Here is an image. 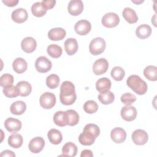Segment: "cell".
Listing matches in <instances>:
<instances>
[{"label":"cell","instance_id":"cell-1","mask_svg":"<svg viewBox=\"0 0 157 157\" xmlns=\"http://www.w3.org/2000/svg\"><path fill=\"white\" fill-rule=\"evenodd\" d=\"M76 98L74 85L69 81L63 82L60 86L59 99L61 102L66 105H72L75 101Z\"/></svg>","mask_w":157,"mask_h":157},{"label":"cell","instance_id":"cell-2","mask_svg":"<svg viewBox=\"0 0 157 157\" xmlns=\"http://www.w3.org/2000/svg\"><path fill=\"white\" fill-rule=\"evenodd\" d=\"M100 134L99 128L95 124L89 123L85 126L83 132L78 137L79 142L83 145H91Z\"/></svg>","mask_w":157,"mask_h":157},{"label":"cell","instance_id":"cell-3","mask_svg":"<svg viewBox=\"0 0 157 157\" xmlns=\"http://www.w3.org/2000/svg\"><path fill=\"white\" fill-rule=\"evenodd\" d=\"M126 83L133 91L139 95L144 94L147 91V84L139 75H130L126 80Z\"/></svg>","mask_w":157,"mask_h":157},{"label":"cell","instance_id":"cell-4","mask_svg":"<svg viewBox=\"0 0 157 157\" xmlns=\"http://www.w3.org/2000/svg\"><path fill=\"white\" fill-rule=\"evenodd\" d=\"M106 47V42L102 37H96L90 43L89 50L93 55H98L102 53Z\"/></svg>","mask_w":157,"mask_h":157},{"label":"cell","instance_id":"cell-5","mask_svg":"<svg viewBox=\"0 0 157 157\" xmlns=\"http://www.w3.org/2000/svg\"><path fill=\"white\" fill-rule=\"evenodd\" d=\"M56 103L55 95L50 92H45L40 97V105L45 109H52Z\"/></svg>","mask_w":157,"mask_h":157},{"label":"cell","instance_id":"cell-6","mask_svg":"<svg viewBox=\"0 0 157 157\" xmlns=\"http://www.w3.org/2000/svg\"><path fill=\"white\" fill-rule=\"evenodd\" d=\"M120 22L118 15L113 12L105 13L102 18L101 23L106 28H113L117 26Z\"/></svg>","mask_w":157,"mask_h":157},{"label":"cell","instance_id":"cell-7","mask_svg":"<svg viewBox=\"0 0 157 157\" xmlns=\"http://www.w3.org/2000/svg\"><path fill=\"white\" fill-rule=\"evenodd\" d=\"M52 64L50 60L44 56L38 57L35 62L36 70L40 73H45L52 68Z\"/></svg>","mask_w":157,"mask_h":157},{"label":"cell","instance_id":"cell-8","mask_svg":"<svg viewBox=\"0 0 157 157\" xmlns=\"http://www.w3.org/2000/svg\"><path fill=\"white\" fill-rule=\"evenodd\" d=\"M132 140L133 142L137 145L145 144L148 139L147 132L143 129H136L132 134Z\"/></svg>","mask_w":157,"mask_h":157},{"label":"cell","instance_id":"cell-9","mask_svg":"<svg viewBox=\"0 0 157 157\" xmlns=\"http://www.w3.org/2000/svg\"><path fill=\"white\" fill-rule=\"evenodd\" d=\"M75 31L77 34L81 36L86 35L91 29L90 22L86 20H80L78 21L74 26Z\"/></svg>","mask_w":157,"mask_h":157},{"label":"cell","instance_id":"cell-10","mask_svg":"<svg viewBox=\"0 0 157 157\" xmlns=\"http://www.w3.org/2000/svg\"><path fill=\"white\" fill-rule=\"evenodd\" d=\"M109 67V63L106 59L101 58L97 59L93 66V71L97 75L105 73Z\"/></svg>","mask_w":157,"mask_h":157},{"label":"cell","instance_id":"cell-11","mask_svg":"<svg viewBox=\"0 0 157 157\" xmlns=\"http://www.w3.org/2000/svg\"><path fill=\"white\" fill-rule=\"evenodd\" d=\"M44 146V139L41 137H36L30 140L28 148L31 152L33 153H38L43 150Z\"/></svg>","mask_w":157,"mask_h":157},{"label":"cell","instance_id":"cell-12","mask_svg":"<svg viewBox=\"0 0 157 157\" xmlns=\"http://www.w3.org/2000/svg\"><path fill=\"white\" fill-rule=\"evenodd\" d=\"M120 114L123 120L127 121H131L136 118L137 110L134 106L126 105L121 109Z\"/></svg>","mask_w":157,"mask_h":157},{"label":"cell","instance_id":"cell-13","mask_svg":"<svg viewBox=\"0 0 157 157\" xmlns=\"http://www.w3.org/2000/svg\"><path fill=\"white\" fill-rule=\"evenodd\" d=\"M67 10L71 15H78L83 10V3L81 0H71L69 2Z\"/></svg>","mask_w":157,"mask_h":157},{"label":"cell","instance_id":"cell-14","mask_svg":"<svg viewBox=\"0 0 157 157\" xmlns=\"http://www.w3.org/2000/svg\"><path fill=\"white\" fill-rule=\"evenodd\" d=\"M110 137L114 142L117 144H121L126 140V132L124 129L117 127L111 131Z\"/></svg>","mask_w":157,"mask_h":157},{"label":"cell","instance_id":"cell-15","mask_svg":"<svg viewBox=\"0 0 157 157\" xmlns=\"http://www.w3.org/2000/svg\"><path fill=\"white\" fill-rule=\"evenodd\" d=\"M4 126L9 132H16L21 129V123L17 118L10 117L5 120Z\"/></svg>","mask_w":157,"mask_h":157},{"label":"cell","instance_id":"cell-16","mask_svg":"<svg viewBox=\"0 0 157 157\" xmlns=\"http://www.w3.org/2000/svg\"><path fill=\"white\" fill-rule=\"evenodd\" d=\"M21 49L26 53H30L33 52L37 47L36 40L32 37L24 38L21 42Z\"/></svg>","mask_w":157,"mask_h":157},{"label":"cell","instance_id":"cell-17","mask_svg":"<svg viewBox=\"0 0 157 157\" xmlns=\"http://www.w3.org/2000/svg\"><path fill=\"white\" fill-rule=\"evenodd\" d=\"M28 17L27 11L23 8H18L14 10L11 15L12 20L17 23L25 22Z\"/></svg>","mask_w":157,"mask_h":157},{"label":"cell","instance_id":"cell-18","mask_svg":"<svg viewBox=\"0 0 157 157\" xmlns=\"http://www.w3.org/2000/svg\"><path fill=\"white\" fill-rule=\"evenodd\" d=\"M66 35V31L62 28H52L48 33V37L51 40H62L65 37Z\"/></svg>","mask_w":157,"mask_h":157},{"label":"cell","instance_id":"cell-19","mask_svg":"<svg viewBox=\"0 0 157 157\" xmlns=\"http://www.w3.org/2000/svg\"><path fill=\"white\" fill-rule=\"evenodd\" d=\"M67 125L73 126L78 124L79 121V115L74 110H67L65 111Z\"/></svg>","mask_w":157,"mask_h":157},{"label":"cell","instance_id":"cell-20","mask_svg":"<svg viewBox=\"0 0 157 157\" xmlns=\"http://www.w3.org/2000/svg\"><path fill=\"white\" fill-rule=\"evenodd\" d=\"M64 49L68 55L75 54L78 50V43L75 39L69 38L64 42Z\"/></svg>","mask_w":157,"mask_h":157},{"label":"cell","instance_id":"cell-21","mask_svg":"<svg viewBox=\"0 0 157 157\" xmlns=\"http://www.w3.org/2000/svg\"><path fill=\"white\" fill-rule=\"evenodd\" d=\"M62 153L63 154L61 156L71 157L75 156L77 153V147L73 142H67L62 148Z\"/></svg>","mask_w":157,"mask_h":157},{"label":"cell","instance_id":"cell-22","mask_svg":"<svg viewBox=\"0 0 157 157\" xmlns=\"http://www.w3.org/2000/svg\"><path fill=\"white\" fill-rule=\"evenodd\" d=\"M12 67L15 72L18 74H21L26 71L28 67V64L26 60L22 58H17L13 61Z\"/></svg>","mask_w":157,"mask_h":157},{"label":"cell","instance_id":"cell-23","mask_svg":"<svg viewBox=\"0 0 157 157\" xmlns=\"http://www.w3.org/2000/svg\"><path fill=\"white\" fill-rule=\"evenodd\" d=\"M26 109V105L22 101H17L13 102L10 107V112L13 115H20L23 114Z\"/></svg>","mask_w":157,"mask_h":157},{"label":"cell","instance_id":"cell-24","mask_svg":"<svg viewBox=\"0 0 157 157\" xmlns=\"http://www.w3.org/2000/svg\"><path fill=\"white\" fill-rule=\"evenodd\" d=\"M124 20L130 24L135 23L138 20V17L134 10L130 7H125L122 12Z\"/></svg>","mask_w":157,"mask_h":157},{"label":"cell","instance_id":"cell-25","mask_svg":"<svg viewBox=\"0 0 157 157\" xmlns=\"http://www.w3.org/2000/svg\"><path fill=\"white\" fill-rule=\"evenodd\" d=\"M151 34V27L147 25L143 24L138 26L136 30V36L141 39H145L148 37Z\"/></svg>","mask_w":157,"mask_h":157},{"label":"cell","instance_id":"cell-26","mask_svg":"<svg viewBox=\"0 0 157 157\" xmlns=\"http://www.w3.org/2000/svg\"><path fill=\"white\" fill-rule=\"evenodd\" d=\"M112 85L111 81L107 77L98 79L96 83V88L99 93L105 92L110 89Z\"/></svg>","mask_w":157,"mask_h":157},{"label":"cell","instance_id":"cell-27","mask_svg":"<svg viewBox=\"0 0 157 157\" xmlns=\"http://www.w3.org/2000/svg\"><path fill=\"white\" fill-rule=\"evenodd\" d=\"M49 141L54 145L60 144L63 140V136L61 132L56 129H51L47 134Z\"/></svg>","mask_w":157,"mask_h":157},{"label":"cell","instance_id":"cell-28","mask_svg":"<svg viewBox=\"0 0 157 157\" xmlns=\"http://www.w3.org/2000/svg\"><path fill=\"white\" fill-rule=\"evenodd\" d=\"M16 86L18 90L19 95L22 97L28 96L32 91V86L31 84L26 81H21L18 82Z\"/></svg>","mask_w":157,"mask_h":157},{"label":"cell","instance_id":"cell-29","mask_svg":"<svg viewBox=\"0 0 157 157\" xmlns=\"http://www.w3.org/2000/svg\"><path fill=\"white\" fill-rule=\"evenodd\" d=\"M23 139L20 134L13 133L8 138V144L10 147L13 148H18L23 144Z\"/></svg>","mask_w":157,"mask_h":157},{"label":"cell","instance_id":"cell-30","mask_svg":"<svg viewBox=\"0 0 157 157\" xmlns=\"http://www.w3.org/2000/svg\"><path fill=\"white\" fill-rule=\"evenodd\" d=\"M98 99L102 104L107 105L113 102L115 96L112 91L108 90L105 92L100 93V94L98 95Z\"/></svg>","mask_w":157,"mask_h":157},{"label":"cell","instance_id":"cell-31","mask_svg":"<svg viewBox=\"0 0 157 157\" xmlns=\"http://www.w3.org/2000/svg\"><path fill=\"white\" fill-rule=\"evenodd\" d=\"M47 9L42 6L41 2H34L31 6V12L33 14L37 17H41L45 15Z\"/></svg>","mask_w":157,"mask_h":157},{"label":"cell","instance_id":"cell-32","mask_svg":"<svg viewBox=\"0 0 157 157\" xmlns=\"http://www.w3.org/2000/svg\"><path fill=\"white\" fill-rule=\"evenodd\" d=\"M145 77L150 81L157 80V67L155 66H148L144 70Z\"/></svg>","mask_w":157,"mask_h":157},{"label":"cell","instance_id":"cell-33","mask_svg":"<svg viewBox=\"0 0 157 157\" xmlns=\"http://www.w3.org/2000/svg\"><path fill=\"white\" fill-rule=\"evenodd\" d=\"M47 51L48 54L52 58H58L61 55L63 50L61 47L56 44H50L47 47Z\"/></svg>","mask_w":157,"mask_h":157},{"label":"cell","instance_id":"cell-34","mask_svg":"<svg viewBox=\"0 0 157 157\" xmlns=\"http://www.w3.org/2000/svg\"><path fill=\"white\" fill-rule=\"evenodd\" d=\"M53 121L54 123L59 126L64 127L67 125L65 112L63 111H57L53 115Z\"/></svg>","mask_w":157,"mask_h":157},{"label":"cell","instance_id":"cell-35","mask_svg":"<svg viewBox=\"0 0 157 157\" xmlns=\"http://www.w3.org/2000/svg\"><path fill=\"white\" fill-rule=\"evenodd\" d=\"M59 76L56 74H52L49 75L46 78V85L50 89L57 88L59 83Z\"/></svg>","mask_w":157,"mask_h":157},{"label":"cell","instance_id":"cell-36","mask_svg":"<svg viewBox=\"0 0 157 157\" xmlns=\"http://www.w3.org/2000/svg\"><path fill=\"white\" fill-rule=\"evenodd\" d=\"M110 75L115 80L121 81L123 79L125 75V72L122 67L120 66H115L112 69Z\"/></svg>","mask_w":157,"mask_h":157},{"label":"cell","instance_id":"cell-37","mask_svg":"<svg viewBox=\"0 0 157 157\" xmlns=\"http://www.w3.org/2000/svg\"><path fill=\"white\" fill-rule=\"evenodd\" d=\"M83 109L86 113L92 114L97 112L98 109V105L94 101L88 100L84 104Z\"/></svg>","mask_w":157,"mask_h":157},{"label":"cell","instance_id":"cell-38","mask_svg":"<svg viewBox=\"0 0 157 157\" xmlns=\"http://www.w3.org/2000/svg\"><path fill=\"white\" fill-rule=\"evenodd\" d=\"M3 93L7 98H16L19 96V91L16 86L11 85L3 88Z\"/></svg>","mask_w":157,"mask_h":157},{"label":"cell","instance_id":"cell-39","mask_svg":"<svg viewBox=\"0 0 157 157\" xmlns=\"http://www.w3.org/2000/svg\"><path fill=\"white\" fill-rule=\"evenodd\" d=\"M13 77L9 74H4L0 77V85L1 86L6 87L13 85Z\"/></svg>","mask_w":157,"mask_h":157},{"label":"cell","instance_id":"cell-40","mask_svg":"<svg viewBox=\"0 0 157 157\" xmlns=\"http://www.w3.org/2000/svg\"><path fill=\"white\" fill-rule=\"evenodd\" d=\"M121 101L126 104V105H131L134 102L136 101V97L134 94L129 93H126L123 94L121 96L120 98Z\"/></svg>","mask_w":157,"mask_h":157},{"label":"cell","instance_id":"cell-41","mask_svg":"<svg viewBox=\"0 0 157 157\" xmlns=\"http://www.w3.org/2000/svg\"><path fill=\"white\" fill-rule=\"evenodd\" d=\"M42 6L47 9H52L55 4H56V1L55 0H43L42 2Z\"/></svg>","mask_w":157,"mask_h":157},{"label":"cell","instance_id":"cell-42","mask_svg":"<svg viewBox=\"0 0 157 157\" xmlns=\"http://www.w3.org/2000/svg\"><path fill=\"white\" fill-rule=\"evenodd\" d=\"M2 2L9 7H14L18 3V0H2Z\"/></svg>","mask_w":157,"mask_h":157},{"label":"cell","instance_id":"cell-43","mask_svg":"<svg viewBox=\"0 0 157 157\" xmlns=\"http://www.w3.org/2000/svg\"><path fill=\"white\" fill-rule=\"evenodd\" d=\"M0 155H1V156H9V157L15 156V154L13 151L9 150H6L2 151Z\"/></svg>","mask_w":157,"mask_h":157},{"label":"cell","instance_id":"cell-44","mask_svg":"<svg viewBox=\"0 0 157 157\" xmlns=\"http://www.w3.org/2000/svg\"><path fill=\"white\" fill-rule=\"evenodd\" d=\"M81 157H92L93 156V154L90 150H84L82 151L80 154Z\"/></svg>","mask_w":157,"mask_h":157},{"label":"cell","instance_id":"cell-45","mask_svg":"<svg viewBox=\"0 0 157 157\" xmlns=\"http://www.w3.org/2000/svg\"><path fill=\"white\" fill-rule=\"evenodd\" d=\"M132 2H134V3H136V4H140V3H141V2H143L144 1H143V0L142 1V0H141V1H136L132 0Z\"/></svg>","mask_w":157,"mask_h":157}]
</instances>
